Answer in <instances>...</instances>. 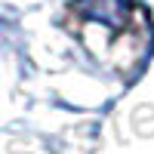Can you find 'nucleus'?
<instances>
[{"instance_id": "nucleus-1", "label": "nucleus", "mask_w": 154, "mask_h": 154, "mask_svg": "<svg viewBox=\"0 0 154 154\" xmlns=\"http://www.w3.org/2000/svg\"><path fill=\"white\" fill-rule=\"evenodd\" d=\"M74 9L89 22L108 25V28H123L130 22L133 0H74Z\"/></svg>"}]
</instances>
